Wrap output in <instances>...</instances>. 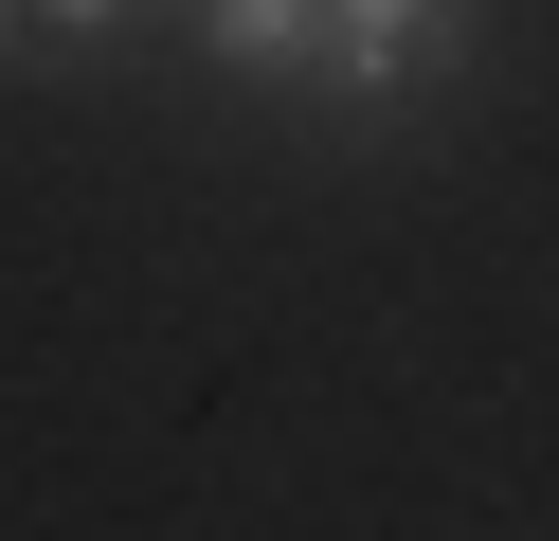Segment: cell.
<instances>
[{
    "label": "cell",
    "mask_w": 559,
    "mask_h": 541,
    "mask_svg": "<svg viewBox=\"0 0 559 541\" xmlns=\"http://www.w3.org/2000/svg\"><path fill=\"white\" fill-rule=\"evenodd\" d=\"M451 55H469V0H325L307 108H325V127H397V108L451 91Z\"/></svg>",
    "instance_id": "6da1fadb"
},
{
    "label": "cell",
    "mask_w": 559,
    "mask_h": 541,
    "mask_svg": "<svg viewBox=\"0 0 559 541\" xmlns=\"http://www.w3.org/2000/svg\"><path fill=\"white\" fill-rule=\"evenodd\" d=\"M199 55H217L235 91H289V108H307V72H325V0H199Z\"/></svg>",
    "instance_id": "7a4b0ae2"
},
{
    "label": "cell",
    "mask_w": 559,
    "mask_h": 541,
    "mask_svg": "<svg viewBox=\"0 0 559 541\" xmlns=\"http://www.w3.org/2000/svg\"><path fill=\"white\" fill-rule=\"evenodd\" d=\"M91 36H127V0H0V72H73Z\"/></svg>",
    "instance_id": "3957f363"
}]
</instances>
